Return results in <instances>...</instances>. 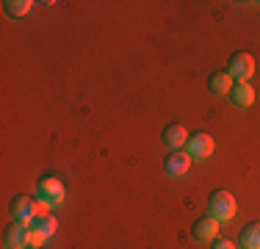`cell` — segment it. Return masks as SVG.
<instances>
[{
    "mask_svg": "<svg viewBox=\"0 0 260 249\" xmlns=\"http://www.w3.org/2000/svg\"><path fill=\"white\" fill-rule=\"evenodd\" d=\"M185 152H188L191 158H210V155H213V139H210L208 133L188 136V141H185Z\"/></svg>",
    "mask_w": 260,
    "mask_h": 249,
    "instance_id": "obj_5",
    "label": "cell"
},
{
    "mask_svg": "<svg viewBox=\"0 0 260 249\" xmlns=\"http://www.w3.org/2000/svg\"><path fill=\"white\" fill-rule=\"evenodd\" d=\"M36 199L47 202L50 208H58V205L67 199V189H64V183H61L58 177H42L39 183H36Z\"/></svg>",
    "mask_w": 260,
    "mask_h": 249,
    "instance_id": "obj_2",
    "label": "cell"
},
{
    "mask_svg": "<svg viewBox=\"0 0 260 249\" xmlns=\"http://www.w3.org/2000/svg\"><path fill=\"white\" fill-rule=\"evenodd\" d=\"M185 141H188V130H185L183 124H169V128L164 130V144L166 147L177 149V147H183Z\"/></svg>",
    "mask_w": 260,
    "mask_h": 249,
    "instance_id": "obj_10",
    "label": "cell"
},
{
    "mask_svg": "<svg viewBox=\"0 0 260 249\" xmlns=\"http://www.w3.org/2000/svg\"><path fill=\"white\" fill-rule=\"evenodd\" d=\"M233 83L235 80L230 78V72H213L208 78V89L213 91V95H230Z\"/></svg>",
    "mask_w": 260,
    "mask_h": 249,
    "instance_id": "obj_11",
    "label": "cell"
},
{
    "mask_svg": "<svg viewBox=\"0 0 260 249\" xmlns=\"http://www.w3.org/2000/svg\"><path fill=\"white\" fill-rule=\"evenodd\" d=\"M3 9L9 17H25L28 11L34 9V3H30V0H6Z\"/></svg>",
    "mask_w": 260,
    "mask_h": 249,
    "instance_id": "obj_14",
    "label": "cell"
},
{
    "mask_svg": "<svg viewBox=\"0 0 260 249\" xmlns=\"http://www.w3.org/2000/svg\"><path fill=\"white\" fill-rule=\"evenodd\" d=\"M191 166V155L188 152H180V149H172L169 158H166V174L172 177H183Z\"/></svg>",
    "mask_w": 260,
    "mask_h": 249,
    "instance_id": "obj_8",
    "label": "cell"
},
{
    "mask_svg": "<svg viewBox=\"0 0 260 249\" xmlns=\"http://www.w3.org/2000/svg\"><path fill=\"white\" fill-rule=\"evenodd\" d=\"M45 241H47L45 233H39V230L28 227V249H39L42 244H45Z\"/></svg>",
    "mask_w": 260,
    "mask_h": 249,
    "instance_id": "obj_15",
    "label": "cell"
},
{
    "mask_svg": "<svg viewBox=\"0 0 260 249\" xmlns=\"http://www.w3.org/2000/svg\"><path fill=\"white\" fill-rule=\"evenodd\" d=\"M11 213H14V222L20 224H30L36 219V199L34 197H14V202H11Z\"/></svg>",
    "mask_w": 260,
    "mask_h": 249,
    "instance_id": "obj_4",
    "label": "cell"
},
{
    "mask_svg": "<svg viewBox=\"0 0 260 249\" xmlns=\"http://www.w3.org/2000/svg\"><path fill=\"white\" fill-rule=\"evenodd\" d=\"M208 216L216 222H230L235 216V197L230 191H213L208 199Z\"/></svg>",
    "mask_w": 260,
    "mask_h": 249,
    "instance_id": "obj_1",
    "label": "cell"
},
{
    "mask_svg": "<svg viewBox=\"0 0 260 249\" xmlns=\"http://www.w3.org/2000/svg\"><path fill=\"white\" fill-rule=\"evenodd\" d=\"M216 233H219V222H216L213 216H202V219H197L194 227H191V235H194L197 241H213Z\"/></svg>",
    "mask_w": 260,
    "mask_h": 249,
    "instance_id": "obj_9",
    "label": "cell"
},
{
    "mask_svg": "<svg viewBox=\"0 0 260 249\" xmlns=\"http://www.w3.org/2000/svg\"><path fill=\"white\" fill-rule=\"evenodd\" d=\"M233 80H249L255 75V61H252L249 53H235L230 58V67H227Z\"/></svg>",
    "mask_w": 260,
    "mask_h": 249,
    "instance_id": "obj_3",
    "label": "cell"
},
{
    "mask_svg": "<svg viewBox=\"0 0 260 249\" xmlns=\"http://www.w3.org/2000/svg\"><path fill=\"white\" fill-rule=\"evenodd\" d=\"M210 249H235V246H233V241H227V238H213Z\"/></svg>",
    "mask_w": 260,
    "mask_h": 249,
    "instance_id": "obj_16",
    "label": "cell"
},
{
    "mask_svg": "<svg viewBox=\"0 0 260 249\" xmlns=\"http://www.w3.org/2000/svg\"><path fill=\"white\" fill-rule=\"evenodd\" d=\"M28 227L39 230V233H45L47 238H50V235L55 233V227H58V222H55V216H53V213H45V216H36V219L30 222Z\"/></svg>",
    "mask_w": 260,
    "mask_h": 249,
    "instance_id": "obj_13",
    "label": "cell"
},
{
    "mask_svg": "<svg viewBox=\"0 0 260 249\" xmlns=\"http://www.w3.org/2000/svg\"><path fill=\"white\" fill-rule=\"evenodd\" d=\"M3 246L6 249H28V224L14 222L11 227H6Z\"/></svg>",
    "mask_w": 260,
    "mask_h": 249,
    "instance_id": "obj_6",
    "label": "cell"
},
{
    "mask_svg": "<svg viewBox=\"0 0 260 249\" xmlns=\"http://www.w3.org/2000/svg\"><path fill=\"white\" fill-rule=\"evenodd\" d=\"M230 100L238 108H246V105L255 103V89L249 86V80H235L233 89H230Z\"/></svg>",
    "mask_w": 260,
    "mask_h": 249,
    "instance_id": "obj_7",
    "label": "cell"
},
{
    "mask_svg": "<svg viewBox=\"0 0 260 249\" xmlns=\"http://www.w3.org/2000/svg\"><path fill=\"white\" fill-rule=\"evenodd\" d=\"M241 249H260V224H246L241 230Z\"/></svg>",
    "mask_w": 260,
    "mask_h": 249,
    "instance_id": "obj_12",
    "label": "cell"
}]
</instances>
